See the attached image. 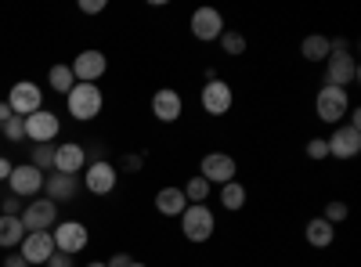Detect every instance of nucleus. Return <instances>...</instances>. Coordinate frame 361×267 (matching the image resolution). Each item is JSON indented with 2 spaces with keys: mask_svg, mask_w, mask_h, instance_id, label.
<instances>
[{
  "mask_svg": "<svg viewBox=\"0 0 361 267\" xmlns=\"http://www.w3.org/2000/svg\"><path fill=\"white\" fill-rule=\"evenodd\" d=\"M329 44H333V51H329V58H325V87L347 91V87L357 80V62L350 54V44L347 40H329Z\"/></svg>",
  "mask_w": 361,
  "mask_h": 267,
  "instance_id": "obj_1",
  "label": "nucleus"
},
{
  "mask_svg": "<svg viewBox=\"0 0 361 267\" xmlns=\"http://www.w3.org/2000/svg\"><path fill=\"white\" fill-rule=\"evenodd\" d=\"M177 221H180V235H185L188 242H195V246L209 242V239H214V231H217L214 210H209L206 202H192V206H188V210L180 213Z\"/></svg>",
  "mask_w": 361,
  "mask_h": 267,
  "instance_id": "obj_2",
  "label": "nucleus"
},
{
  "mask_svg": "<svg viewBox=\"0 0 361 267\" xmlns=\"http://www.w3.org/2000/svg\"><path fill=\"white\" fill-rule=\"evenodd\" d=\"M66 105H69V116H73L76 123H90L102 112V105H105L102 87L98 83H76L73 91L66 94Z\"/></svg>",
  "mask_w": 361,
  "mask_h": 267,
  "instance_id": "obj_3",
  "label": "nucleus"
},
{
  "mask_svg": "<svg viewBox=\"0 0 361 267\" xmlns=\"http://www.w3.org/2000/svg\"><path fill=\"white\" fill-rule=\"evenodd\" d=\"M314 112H318V120H322V123L340 127V123H343V116L350 112V98H347V91H340V87H322L318 98H314Z\"/></svg>",
  "mask_w": 361,
  "mask_h": 267,
  "instance_id": "obj_4",
  "label": "nucleus"
},
{
  "mask_svg": "<svg viewBox=\"0 0 361 267\" xmlns=\"http://www.w3.org/2000/svg\"><path fill=\"white\" fill-rule=\"evenodd\" d=\"M51 239H54V249H58V253L76 256V253L87 249L90 231H87V224H80V221H58L54 231H51Z\"/></svg>",
  "mask_w": 361,
  "mask_h": 267,
  "instance_id": "obj_5",
  "label": "nucleus"
},
{
  "mask_svg": "<svg viewBox=\"0 0 361 267\" xmlns=\"http://www.w3.org/2000/svg\"><path fill=\"white\" fill-rule=\"evenodd\" d=\"M8 105H11L15 116L25 120V116H33V112L44 108V87H37L33 80H18L11 87V94H8Z\"/></svg>",
  "mask_w": 361,
  "mask_h": 267,
  "instance_id": "obj_6",
  "label": "nucleus"
},
{
  "mask_svg": "<svg viewBox=\"0 0 361 267\" xmlns=\"http://www.w3.org/2000/svg\"><path fill=\"white\" fill-rule=\"evenodd\" d=\"M18 221H22L25 235H29V231H51V228L58 224V202H51L47 195L37 199V202H25V210H22Z\"/></svg>",
  "mask_w": 361,
  "mask_h": 267,
  "instance_id": "obj_7",
  "label": "nucleus"
},
{
  "mask_svg": "<svg viewBox=\"0 0 361 267\" xmlns=\"http://www.w3.org/2000/svg\"><path fill=\"white\" fill-rule=\"evenodd\" d=\"M188 25H192V37H195V40L214 44V40H221V33H224V15H221L217 8H195Z\"/></svg>",
  "mask_w": 361,
  "mask_h": 267,
  "instance_id": "obj_8",
  "label": "nucleus"
},
{
  "mask_svg": "<svg viewBox=\"0 0 361 267\" xmlns=\"http://www.w3.org/2000/svg\"><path fill=\"white\" fill-rule=\"evenodd\" d=\"M83 185H87L90 195H109V192L119 185V170H116V163H109V159H102V163H87V170H83Z\"/></svg>",
  "mask_w": 361,
  "mask_h": 267,
  "instance_id": "obj_9",
  "label": "nucleus"
},
{
  "mask_svg": "<svg viewBox=\"0 0 361 267\" xmlns=\"http://www.w3.org/2000/svg\"><path fill=\"white\" fill-rule=\"evenodd\" d=\"M199 101H202V108H206L209 116H228L231 105H235V91H231V83H224V80L217 76V80H209V83L202 87Z\"/></svg>",
  "mask_w": 361,
  "mask_h": 267,
  "instance_id": "obj_10",
  "label": "nucleus"
},
{
  "mask_svg": "<svg viewBox=\"0 0 361 267\" xmlns=\"http://www.w3.org/2000/svg\"><path fill=\"white\" fill-rule=\"evenodd\" d=\"M73 76H76V83H98L102 76H105V69H109V58L102 54V51H80L76 58H73Z\"/></svg>",
  "mask_w": 361,
  "mask_h": 267,
  "instance_id": "obj_11",
  "label": "nucleus"
},
{
  "mask_svg": "<svg viewBox=\"0 0 361 267\" xmlns=\"http://www.w3.org/2000/svg\"><path fill=\"white\" fill-rule=\"evenodd\" d=\"M44 177H47V173H40L37 166L22 163V166H15V170H11L8 188H11V195H18V199H33V195H40V192H44Z\"/></svg>",
  "mask_w": 361,
  "mask_h": 267,
  "instance_id": "obj_12",
  "label": "nucleus"
},
{
  "mask_svg": "<svg viewBox=\"0 0 361 267\" xmlns=\"http://www.w3.org/2000/svg\"><path fill=\"white\" fill-rule=\"evenodd\" d=\"M235 173H238V166L228 152H209L199 163V177H206L209 185H228V181H235Z\"/></svg>",
  "mask_w": 361,
  "mask_h": 267,
  "instance_id": "obj_13",
  "label": "nucleus"
},
{
  "mask_svg": "<svg viewBox=\"0 0 361 267\" xmlns=\"http://www.w3.org/2000/svg\"><path fill=\"white\" fill-rule=\"evenodd\" d=\"M58 130H62V123H58V116L40 108L33 116H25V141H37V144H51L58 137Z\"/></svg>",
  "mask_w": 361,
  "mask_h": 267,
  "instance_id": "obj_14",
  "label": "nucleus"
},
{
  "mask_svg": "<svg viewBox=\"0 0 361 267\" xmlns=\"http://www.w3.org/2000/svg\"><path fill=\"white\" fill-rule=\"evenodd\" d=\"M325 144H329V156H336V159H354V156L361 152V130L340 123V127H333V134L325 137Z\"/></svg>",
  "mask_w": 361,
  "mask_h": 267,
  "instance_id": "obj_15",
  "label": "nucleus"
},
{
  "mask_svg": "<svg viewBox=\"0 0 361 267\" xmlns=\"http://www.w3.org/2000/svg\"><path fill=\"white\" fill-rule=\"evenodd\" d=\"M180 112H185V98H180L173 87H159L152 94V116L159 123H177Z\"/></svg>",
  "mask_w": 361,
  "mask_h": 267,
  "instance_id": "obj_16",
  "label": "nucleus"
},
{
  "mask_svg": "<svg viewBox=\"0 0 361 267\" xmlns=\"http://www.w3.org/2000/svg\"><path fill=\"white\" fill-rule=\"evenodd\" d=\"M54 253V239H51V231H29L25 239H22V260L33 267V263H47Z\"/></svg>",
  "mask_w": 361,
  "mask_h": 267,
  "instance_id": "obj_17",
  "label": "nucleus"
},
{
  "mask_svg": "<svg viewBox=\"0 0 361 267\" xmlns=\"http://www.w3.org/2000/svg\"><path fill=\"white\" fill-rule=\"evenodd\" d=\"M54 170L58 173H80L87 170V156H83V144L80 141H66V144H58L54 148Z\"/></svg>",
  "mask_w": 361,
  "mask_h": 267,
  "instance_id": "obj_18",
  "label": "nucleus"
},
{
  "mask_svg": "<svg viewBox=\"0 0 361 267\" xmlns=\"http://www.w3.org/2000/svg\"><path fill=\"white\" fill-rule=\"evenodd\" d=\"M44 192H47V199L51 202H69V199H76V192H80V181L73 173H47L44 177Z\"/></svg>",
  "mask_w": 361,
  "mask_h": 267,
  "instance_id": "obj_19",
  "label": "nucleus"
},
{
  "mask_svg": "<svg viewBox=\"0 0 361 267\" xmlns=\"http://www.w3.org/2000/svg\"><path fill=\"white\" fill-rule=\"evenodd\" d=\"M185 210H188V199H185V192H180L177 185L156 192V213H163V217H180Z\"/></svg>",
  "mask_w": 361,
  "mask_h": 267,
  "instance_id": "obj_20",
  "label": "nucleus"
},
{
  "mask_svg": "<svg viewBox=\"0 0 361 267\" xmlns=\"http://www.w3.org/2000/svg\"><path fill=\"white\" fill-rule=\"evenodd\" d=\"M304 235H307V246H314V249H329V246H333V239H336V228L329 224V221H322V217H314V221H307Z\"/></svg>",
  "mask_w": 361,
  "mask_h": 267,
  "instance_id": "obj_21",
  "label": "nucleus"
},
{
  "mask_svg": "<svg viewBox=\"0 0 361 267\" xmlns=\"http://www.w3.org/2000/svg\"><path fill=\"white\" fill-rule=\"evenodd\" d=\"M25 239V228L18 217H0V249H11V246H22Z\"/></svg>",
  "mask_w": 361,
  "mask_h": 267,
  "instance_id": "obj_22",
  "label": "nucleus"
},
{
  "mask_svg": "<svg viewBox=\"0 0 361 267\" xmlns=\"http://www.w3.org/2000/svg\"><path fill=\"white\" fill-rule=\"evenodd\" d=\"M329 51H333V44H329V37H304V44H300V54L307 58V62H325Z\"/></svg>",
  "mask_w": 361,
  "mask_h": 267,
  "instance_id": "obj_23",
  "label": "nucleus"
},
{
  "mask_svg": "<svg viewBox=\"0 0 361 267\" xmlns=\"http://www.w3.org/2000/svg\"><path fill=\"white\" fill-rule=\"evenodd\" d=\"M221 206L228 213H238L246 206V188L238 185V181H228V185H221Z\"/></svg>",
  "mask_w": 361,
  "mask_h": 267,
  "instance_id": "obj_24",
  "label": "nucleus"
},
{
  "mask_svg": "<svg viewBox=\"0 0 361 267\" xmlns=\"http://www.w3.org/2000/svg\"><path fill=\"white\" fill-rule=\"evenodd\" d=\"M47 83H51V91L69 94L73 87H76V76H73V69H69V66H51V69H47Z\"/></svg>",
  "mask_w": 361,
  "mask_h": 267,
  "instance_id": "obj_25",
  "label": "nucleus"
},
{
  "mask_svg": "<svg viewBox=\"0 0 361 267\" xmlns=\"http://www.w3.org/2000/svg\"><path fill=\"white\" fill-rule=\"evenodd\" d=\"M209 188H214V185H209L206 177L192 173V177H188V185L180 188V192H185V199H188V206H192V202H206V199H209Z\"/></svg>",
  "mask_w": 361,
  "mask_h": 267,
  "instance_id": "obj_26",
  "label": "nucleus"
},
{
  "mask_svg": "<svg viewBox=\"0 0 361 267\" xmlns=\"http://www.w3.org/2000/svg\"><path fill=\"white\" fill-rule=\"evenodd\" d=\"M29 166H37L40 173H51L54 170V148L51 144H33V159H29Z\"/></svg>",
  "mask_w": 361,
  "mask_h": 267,
  "instance_id": "obj_27",
  "label": "nucleus"
},
{
  "mask_svg": "<svg viewBox=\"0 0 361 267\" xmlns=\"http://www.w3.org/2000/svg\"><path fill=\"white\" fill-rule=\"evenodd\" d=\"M217 44H221V47H224V54H231V58H238V54L246 51V37H243V33H235V29H224Z\"/></svg>",
  "mask_w": 361,
  "mask_h": 267,
  "instance_id": "obj_28",
  "label": "nucleus"
},
{
  "mask_svg": "<svg viewBox=\"0 0 361 267\" xmlns=\"http://www.w3.org/2000/svg\"><path fill=\"white\" fill-rule=\"evenodd\" d=\"M0 134H4L11 144H18V141H25V120H22V116H11V120L4 123V127H0Z\"/></svg>",
  "mask_w": 361,
  "mask_h": 267,
  "instance_id": "obj_29",
  "label": "nucleus"
},
{
  "mask_svg": "<svg viewBox=\"0 0 361 267\" xmlns=\"http://www.w3.org/2000/svg\"><path fill=\"white\" fill-rule=\"evenodd\" d=\"M347 213H350V210H347V202H340V199H336V202H325L322 221H329V224L336 228V224H343V221H347Z\"/></svg>",
  "mask_w": 361,
  "mask_h": 267,
  "instance_id": "obj_30",
  "label": "nucleus"
},
{
  "mask_svg": "<svg viewBox=\"0 0 361 267\" xmlns=\"http://www.w3.org/2000/svg\"><path fill=\"white\" fill-rule=\"evenodd\" d=\"M0 210H4V213H0V217H22V199L8 192L4 199H0Z\"/></svg>",
  "mask_w": 361,
  "mask_h": 267,
  "instance_id": "obj_31",
  "label": "nucleus"
},
{
  "mask_svg": "<svg viewBox=\"0 0 361 267\" xmlns=\"http://www.w3.org/2000/svg\"><path fill=\"white\" fill-rule=\"evenodd\" d=\"M307 156L318 163V159H329V144H325V137H311L307 141Z\"/></svg>",
  "mask_w": 361,
  "mask_h": 267,
  "instance_id": "obj_32",
  "label": "nucleus"
},
{
  "mask_svg": "<svg viewBox=\"0 0 361 267\" xmlns=\"http://www.w3.org/2000/svg\"><path fill=\"white\" fill-rule=\"evenodd\" d=\"M80 11L83 15H102L105 11V0H80Z\"/></svg>",
  "mask_w": 361,
  "mask_h": 267,
  "instance_id": "obj_33",
  "label": "nucleus"
},
{
  "mask_svg": "<svg viewBox=\"0 0 361 267\" xmlns=\"http://www.w3.org/2000/svg\"><path fill=\"white\" fill-rule=\"evenodd\" d=\"M47 267H76V263H73V256H69V253H58V249H54V253H51V260H47Z\"/></svg>",
  "mask_w": 361,
  "mask_h": 267,
  "instance_id": "obj_34",
  "label": "nucleus"
},
{
  "mask_svg": "<svg viewBox=\"0 0 361 267\" xmlns=\"http://www.w3.org/2000/svg\"><path fill=\"white\" fill-rule=\"evenodd\" d=\"M130 260H134L130 253H116V256L105 260V267H130Z\"/></svg>",
  "mask_w": 361,
  "mask_h": 267,
  "instance_id": "obj_35",
  "label": "nucleus"
},
{
  "mask_svg": "<svg viewBox=\"0 0 361 267\" xmlns=\"http://www.w3.org/2000/svg\"><path fill=\"white\" fill-rule=\"evenodd\" d=\"M11 170H15V163H11L8 156H0V181H8V177H11Z\"/></svg>",
  "mask_w": 361,
  "mask_h": 267,
  "instance_id": "obj_36",
  "label": "nucleus"
},
{
  "mask_svg": "<svg viewBox=\"0 0 361 267\" xmlns=\"http://www.w3.org/2000/svg\"><path fill=\"white\" fill-rule=\"evenodd\" d=\"M141 163H145V156H127L123 159V170H141Z\"/></svg>",
  "mask_w": 361,
  "mask_h": 267,
  "instance_id": "obj_37",
  "label": "nucleus"
},
{
  "mask_svg": "<svg viewBox=\"0 0 361 267\" xmlns=\"http://www.w3.org/2000/svg\"><path fill=\"white\" fill-rule=\"evenodd\" d=\"M11 116H15V112H11V105H8V101H0V127H4V123L11 120Z\"/></svg>",
  "mask_w": 361,
  "mask_h": 267,
  "instance_id": "obj_38",
  "label": "nucleus"
},
{
  "mask_svg": "<svg viewBox=\"0 0 361 267\" xmlns=\"http://www.w3.org/2000/svg\"><path fill=\"white\" fill-rule=\"evenodd\" d=\"M4 267H29V263H25L22 253H18V256H4Z\"/></svg>",
  "mask_w": 361,
  "mask_h": 267,
  "instance_id": "obj_39",
  "label": "nucleus"
},
{
  "mask_svg": "<svg viewBox=\"0 0 361 267\" xmlns=\"http://www.w3.org/2000/svg\"><path fill=\"white\" fill-rule=\"evenodd\" d=\"M87 267H105V260H94V263H87Z\"/></svg>",
  "mask_w": 361,
  "mask_h": 267,
  "instance_id": "obj_40",
  "label": "nucleus"
},
{
  "mask_svg": "<svg viewBox=\"0 0 361 267\" xmlns=\"http://www.w3.org/2000/svg\"><path fill=\"white\" fill-rule=\"evenodd\" d=\"M130 267H145V263H141V260H130Z\"/></svg>",
  "mask_w": 361,
  "mask_h": 267,
  "instance_id": "obj_41",
  "label": "nucleus"
}]
</instances>
